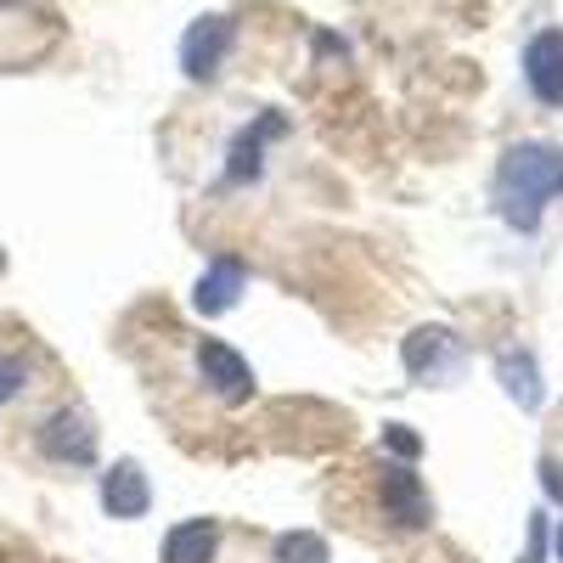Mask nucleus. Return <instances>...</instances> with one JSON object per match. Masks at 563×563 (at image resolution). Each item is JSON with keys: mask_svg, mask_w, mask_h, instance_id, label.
Masks as SVG:
<instances>
[{"mask_svg": "<svg viewBox=\"0 0 563 563\" xmlns=\"http://www.w3.org/2000/svg\"><path fill=\"white\" fill-rule=\"evenodd\" d=\"M34 0H0V18H12V12H29Z\"/></svg>", "mask_w": 563, "mask_h": 563, "instance_id": "obj_18", "label": "nucleus"}, {"mask_svg": "<svg viewBox=\"0 0 563 563\" xmlns=\"http://www.w3.org/2000/svg\"><path fill=\"white\" fill-rule=\"evenodd\" d=\"M153 507V485L141 474V462H113L102 474V512L108 519H147Z\"/></svg>", "mask_w": 563, "mask_h": 563, "instance_id": "obj_9", "label": "nucleus"}, {"mask_svg": "<svg viewBox=\"0 0 563 563\" xmlns=\"http://www.w3.org/2000/svg\"><path fill=\"white\" fill-rule=\"evenodd\" d=\"M378 512H384V525L395 536H422V530L434 525V501H429V490H422L411 462H395L389 456L378 467Z\"/></svg>", "mask_w": 563, "mask_h": 563, "instance_id": "obj_2", "label": "nucleus"}, {"mask_svg": "<svg viewBox=\"0 0 563 563\" xmlns=\"http://www.w3.org/2000/svg\"><path fill=\"white\" fill-rule=\"evenodd\" d=\"M400 361L417 384H451L462 378V366H467V350L462 339L451 333V327H417V333L400 344Z\"/></svg>", "mask_w": 563, "mask_h": 563, "instance_id": "obj_6", "label": "nucleus"}, {"mask_svg": "<svg viewBox=\"0 0 563 563\" xmlns=\"http://www.w3.org/2000/svg\"><path fill=\"white\" fill-rule=\"evenodd\" d=\"M243 288H249V265H243L238 254H214V260H209V271L198 276L192 305H198L203 316H225L231 305L243 299Z\"/></svg>", "mask_w": 563, "mask_h": 563, "instance_id": "obj_10", "label": "nucleus"}, {"mask_svg": "<svg viewBox=\"0 0 563 563\" xmlns=\"http://www.w3.org/2000/svg\"><path fill=\"white\" fill-rule=\"evenodd\" d=\"M231 52H238V23L225 12H209L198 23H186V34H180V74L192 85H214L225 74Z\"/></svg>", "mask_w": 563, "mask_h": 563, "instance_id": "obj_4", "label": "nucleus"}, {"mask_svg": "<svg viewBox=\"0 0 563 563\" xmlns=\"http://www.w3.org/2000/svg\"><path fill=\"white\" fill-rule=\"evenodd\" d=\"M541 485L552 501H563V462H541Z\"/></svg>", "mask_w": 563, "mask_h": 563, "instance_id": "obj_17", "label": "nucleus"}, {"mask_svg": "<svg viewBox=\"0 0 563 563\" xmlns=\"http://www.w3.org/2000/svg\"><path fill=\"white\" fill-rule=\"evenodd\" d=\"M34 445H40L45 462H57V467H90L97 462V445H102V429H97V417H90L85 406H57L34 429Z\"/></svg>", "mask_w": 563, "mask_h": 563, "instance_id": "obj_3", "label": "nucleus"}, {"mask_svg": "<svg viewBox=\"0 0 563 563\" xmlns=\"http://www.w3.org/2000/svg\"><path fill=\"white\" fill-rule=\"evenodd\" d=\"M541 558H547V519L536 512V519H530V547H525V563H541Z\"/></svg>", "mask_w": 563, "mask_h": 563, "instance_id": "obj_16", "label": "nucleus"}, {"mask_svg": "<svg viewBox=\"0 0 563 563\" xmlns=\"http://www.w3.org/2000/svg\"><path fill=\"white\" fill-rule=\"evenodd\" d=\"M29 384H34V366L23 355H12V350H0V406H12L18 395H29Z\"/></svg>", "mask_w": 563, "mask_h": 563, "instance_id": "obj_14", "label": "nucleus"}, {"mask_svg": "<svg viewBox=\"0 0 563 563\" xmlns=\"http://www.w3.org/2000/svg\"><path fill=\"white\" fill-rule=\"evenodd\" d=\"M192 361H198L203 389H209L220 406H249V400H254V366L231 350L225 339H198Z\"/></svg>", "mask_w": 563, "mask_h": 563, "instance_id": "obj_7", "label": "nucleus"}, {"mask_svg": "<svg viewBox=\"0 0 563 563\" xmlns=\"http://www.w3.org/2000/svg\"><path fill=\"white\" fill-rule=\"evenodd\" d=\"M276 563H327V541L316 530H288L276 541Z\"/></svg>", "mask_w": 563, "mask_h": 563, "instance_id": "obj_13", "label": "nucleus"}, {"mask_svg": "<svg viewBox=\"0 0 563 563\" xmlns=\"http://www.w3.org/2000/svg\"><path fill=\"white\" fill-rule=\"evenodd\" d=\"M490 198H496V214L507 220V231L536 238L547 203L563 198V147L558 141H512L496 158Z\"/></svg>", "mask_w": 563, "mask_h": 563, "instance_id": "obj_1", "label": "nucleus"}, {"mask_svg": "<svg viewBox=\"0 0 563 563\" xmlns=\"http://www.w3.org/2000/svg\"><path fill=\"white\" fill-rule=\"evenodd\" d=\"M552 552H558V563H563V525H558V536H552Z\"/></svg>", "mask_w": 563, "mask_h": 563, "instance_id": "obj_19", "label": "nucleus"}, {"mask_svg": "<svg viewBox=\"0 0 563 563\" xmlns=\"http://www.w3.org/2000/svg\"><path fill=\"white\" fill-rule=\"evenodd\" d=\"M525 90L541 108H563V29H536L525 45Z\"/></svg>", "mask_w": 563, "mask_h": 563, "instance_id": "obj_8", "label": "nucleus"}, {"mask_svg": "<svg viewBox=\"0 0 563 563\" xmlns=\"http://www.w3.org/2000/svg\"><path fill=\"white\" fill-rule=\"evenodd\" d=\"M384 451H389L395 462H417V456H422V440L406 429V422H389V429H384Z\"/></svg>", "mask_w": 563, "mask_h": 563, "instance_id": "obj_15", "label": "nucleus"}, {"mask_svg": "<svg viewBox=\"0 0 563 563\" xmlns=\"http://www.w3.org/2000/svg\"><path fill=\"white\" fill-rule=\"evenodd\" d=\"M282 135H288V119H282L276 108L260 113V119H249L238 135H231V147H225V175H220L225 192H238V186H254V180L265 175V158H271V147H276Z\"/></svg>", "mask_w": 563, "mask_h": 563, "instance_id": "obj_5", "label": "nucleus"}, {"mask_svg": "<svg viewBox=\"0 0 563 563\" xmlns=\"http://www.w3.org/2000/svg\"><path fill=\"white\" fill-rule=\"evenodd\" d=\"M496 378L507 384L512 406H525V411L541 406V366H536L530 350H501V355H496Z\"/></svg>", "mask_w": 563, "mask_h": 563, "instance_id": "obj_12", "label": "nucleus"}, {"mask_svg": "<svg viewBox=\"0 0 563 563\" xmlns=\"http://www.w3.org/2000/svg\"><path fill=\"white\" fill-rule=\"evenodd\" d=\"M214 558H220V525L214 519H180L158 547V563H214Z\"/></svg>", "mask_w": 563, "mask_h": 563, "instance_id": "obj_11", "label": "nucleus"}]
</instances>
